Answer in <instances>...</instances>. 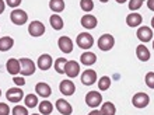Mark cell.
<instances>
[{
    "instance_id": "2e32d148",
    "label": "cell",
    "mask_w": 154,
    "mask_h": 115,
    "mask_svg": "<svg viewBox=\"0 0 154 115\" xmlns=\"http://www.w3.org/2000/svg\"><path fill=\"white\" fill-rule=\"evenodd\" d=\"M56 110L60 112L62 115H72V112H73L72 104H70L69 101H66L65 98L56 100Z\"/></svg>"
},
{
    "instance_id": "d6986e66",
    "label": "cell",
    "mask_w": 154,
    "mask_h": 115,
    "mask_svg": "<svg viewBox=\"0 0 154 115\" xmlns=\"http://www.w3.org/2000/svg\"><path fill=\"white\" fill-rule=\"evenodd\" d=\"M7 72L13 76H17V74H20V61L16 59V58H11V59H8L7 61Z\"/></svg>"
},
{
    "instance_id": "8992f818",
    "label": "cell",
    "mask_w": 154,
    "mask_h": 115,
    "mask_svg": "<svg viewBox=\"0 0 154 115\" xmlns=\"http://www.w3.org/2000/svg\"><path fill=\"white\" fill-rule=\"evenodd\" d=\"M132 104H133L136 108H146L149 104H150V97L146 94V93H142L139 91L132 97Z\"/></svg>"
},
{
    "instance_id": "d6a6232c",
    "label": "cell",
    "mask_w": 154,
    "mask_h": 115,
    "mask_svg": "<svg viewBox=\"0 0 154 115\" xmlns=\"http://www.w3.org/2000/svg\"><path fill=\"white\" fill-rule=\"evenodd\" d=\"M144 82H146L147 87H150V89H154V72H149L146 74V77H144Z\"/></svg>"
},
{
    "instance_id": "f35d334b",
    "label": "cell",
    "mask_w": 154,
    "mask_h": 115,
    "mask_svg": "<svg viewBox=\"0 0 154 115\" xmlns=\"http://www.w3.org/2000/svg\"><path fill=\"white\" fill-rule=\"evenodd\" d=\"M87 115H101V112L98 111V110H93V111L91 112H88V114Z\"/></svg>"
},
{
    "instance_id": "e0dca14e",
    "label": "cell",
    "mask_w": 154,
    "mask_h": 115,
    "mask_svg": "<svg viewBox=\"0 0 154 115\" xmlns=\"http://www.w3.org/2000/svg\"><path fill=\"white\" fill-rule=\"evenodd\" d=\"M37 66L39 67L41 70H49V69H51V67L53 66V59H52V56H51V55H48V54L41 55V56L38 58Z\"/></svg>"
},
{
    "instance_id": "52a82bcc",
    "label": "cell",
    "mask_w": 154,
    "mask_h": 115,
    "mask_svg": "<svg viewBox=\"0 0 154 115\" xmlns=\"http://www.w3.org/2000/svg\"><path fill=\"white\" fill-rule=\"evenodd\" d=\"M24 91L21 90V87H13V89H10V90H7V93H6V98L10 101V103H20L21 100L24 98Z\"/></svg>"
},
{
    "instance_id": "f546056e",
    "label": "cell",
    "mask_w": 154,
    "mask_h": 115,
    "mask_svg": "<svg viewBox=\"0 0 154 115\" xmlns=\"http://www.w3.org/2000/svg\"><path fill=\"white\" fill-rule=\"evenodd\" d=\"M80 7L85 13H90L94 8V2L93 0H80Z\"/></svg>"
},
{
    "instance_id": "6da1fadb",
    "label": "cell",
    "mask_w": 154,
    "mask_h": 115,
    "mask_svg": "<svg viewBox=\"0 0 154 115\" xmlns=\"http://www.w3.org/2000/svg\"><path fill=\"white\" fill-rule=\"evenodd\" d=\"M37 65L32 59L29 58H21L20 59V73L21 76H31L35 73Z\"/></svg>"
},
{
    "instance_id": "3957f363",
    "label": "cell",
    "mask_w": 154,
    "mask_h": 115,
    "mask_svg": "<svg viewBox=\"0 0 154 115\" xmlns=\"http://www.w3.org/2000/svg\"><path fill=\"white\" fill-rule=\"evenodd\" d=\"M98 48L102 51V52H108V51H111L112 48H114L115 45V38L111 35V34H104V35H101L100 37V39H98Z\"/></svg>"
},
{
    "instance_id": "30bf717a",
    "label": "cell",
    "mask_w": 154,
    "mask_h": 115,
    "mask_svg": "<svg viewBox=\"0 0 154 115\" xmlns=\"http://www.w3.org/2000/svg\"><path fill=\"white\" fill-rule=\"evenodd\" d=\"M98 77H97V72L93 69H87L83 72L81 74V83L84 86H93L94 83H97Z\"/></svg>"
},
{
    "instance_id": "b9f144b4",
    "label": "cell",
    "mask_w": 154,
    "mask_h": 115,
    "mask_svg": "<svg viewBox=\"0 0 154 115\" xmlns=\"http://www.w3.org/2000/svg\"><path fill=\"white\" fill-rule=\"evenodd\" d=\"M100 2H101V3H106V2H108V0H100Z\"/></svg>"
},
{
    "instance_id": "4316f807",
    "label": "cell",
    "mask_w": 154,
    "mask_h": 115,
    "mask_svg": "<svg viewBox=\"0 0 154 115\" xmlns=\"http://www.w3.org/2000/svg\"><path fill=\"white\" fill-rule=\"evenodd\" d=\"M24 103L27 108H35L38 105V95L37 94H28L24 97Z\"/></svg>"
},
{
    "instance_id": "d590c367",
    "label": "cell",
    "mask_w": 154,
    "mask_h": 115,
    "mask_svg": "<svg viewBox=\"0 0 154 115\" xmlns=\"http://www.w3.org/2000/svg\"><path fill=\"white\" fill-rule=\"evenodd\" d=\"M21 2H23V0H6V4H7L8 7L17 8L21 4Z\"/></svg>"
},
{
    "instance_id": "4fadbf2b",
    "label": "cell",
    "mask_w": 154,
    "mask_h": 115,
    "mask_svg": "<svg viewBox=\"0 0 154 115\" xmlns=\"http://www.w3.org/2000/svg\"><path fill=\"white\" fill-rule=\"evenodd\" d=\"M57 46H59V49L63 52V54H70L72 51H73V41L70 39L69 37H60L57 39Z\"/></svg>"
},
{
    "instance_id": "1f68e13d",
    "label": "cell",
    "mask_w": 154,
    "mask_h": 115,
    "mask_svg": "<svg viewBox=\"0 0 154 115\" xmlns=\"http://www.w3.org/2000/svg\"><path fill=\"white\" fill-rule=\"evenodd\" d=\"M143 3H144V0H130L129 2V8L132 10V11H136V10H139V8L142 7Z\"/></svg>"
},
{
    "instance_id": "f1b7e54d",
    "label": "cell",
    "mask_w": 154,
    "mask_h": 115,
    "mask_svg": "<svg viewBox=\"0 0 154 115\" xmlns=\"http://www.w3.org/2000/svg\"><path fill=\"white\" fill-rule=\"evenodd\" d=\"M97 82H98V89L101 91H106L111 86V79L108 77V76H102V77H100V80H97Z\"/></svg>"
},
{
    "instance_id": "9a60e30c",
    "label": "cell",
    "mask_w": 154,
    "mask_h": 115,
    "mask_svg": "<svg viewBox=\"0 0 154 115\" xmlns=\"http://www.w3.org/2000/svg\"><path fill=\"white\" fill-rule=\"evenodd\" d=\"M59 90L63 95L69 97V95H73L74 91H76V86L72 80H62L60 82V86H59Z\"/></svg>"
},
{
    "instance_id": "e575fe53",
    "label": "cell",
    "mask_w": 154,
    "mask_h": 115,
    "mask_svg": "<svg viewBox=\"0 0 154 115\" xmlns=\"http://www.w3.org/2000/svg\"><path fill=\"white\" fill-rule=\"evenodd\" d=\"M0 115H10V107L6 103H0Z\"/></svg>"
},
{
    "instance_id": "7a4b0ae2",
    "label": "cell",
    "mask_w": 154,
    "mask_h": 115,
    "mask_svg": "<svg viewBox=\"0 0 154 115\" xmlns=\"http://www.w3.org/2000/svg\"><path fill=\"white\" fill-rule=\"evenodd\" d=\"M76 42H77V46H79V48L87 51L94 45V38H93V35L88 33H80L77 35Z\"/></svg>"
},
{
    "instance_id": "7c38bea8",
    "label": "cell",
    "mask_w": 154,
    "mask_h": 115,
    "mask_svg": "<svg viewBox=\"0 0 154 115\" xmlns=\"http://www.w3.org/2000/svg\"><path fill=\"white\" fill-rule=\"evenodd\" d=\"M65 73H66V76L70 79L77 77V74L80 73V65H79L76 61H67L66 67H65Z\"/></svg>"
},
{
    "instance_id": "ab89813d",
    "label": "cell",
    "mask_w": 154,
    "mask_h": 115,
    "mask_svg": "<svg viewBox=\"0 0 154 115\" xmlns=\"http://www.w3.org/2000/svg\"><path fill=\"white\" fill-rule=\"evenodd\" d=\"M115 2H116V3H119V4H123V3H126L128 0H115Z\"/></svg>"
},
{
    "instance_id": "83f0119b",
    "label": "cell",
    "mask_w": 154,
    "mask_h": 115,
    "mask_svg": "<svg viewBox=\"0 0 154 115\" xmlns=\"http://www.w3.org/2000/svg\"><path fill=\"white\" fill-rule=\"evenodd\" d=\"M66 63H67V61H66L65 58H57L56 61H55V63H53V66H55V70H56L59 74H63V73H65Z\"/></svg>"
},
{
    "instance_id": "8fae6325",
    "label": "cell",
    "mask_w": 154,
    "mask_h": 115,
    "mask_svg": "<svg viewBox=\"0 0 154 115\" xmlns=\"http://www.w3.org/2000/svg\"><path fill=\"white\" fill-rule=\"evenodd\" d=\"M35 94H37L38 97H42L44 100H46L52 94V89H51V86H49L48 83L39 82L37 86H35Z\"/></svg>"
},
{
    "instance_id": "ac0fdd59",
    "label": "cell",
    "mask_w": 154,
    "mask_h": 115,
    "mask_svg": "<svg viewBox=\"0 0 154 115\" xmlns=\"http://www.w3.org/2000/svg\"><path fill=\"white\" fill-rule=\"evenodd\" d=\"M142 21H143L142 16L136 11H132L130 14H128V17H126V24L129 25L130 28H136V27H139V25L142 24Z\"/></svg>"
},
{
    "instance_id": "f6af8a7d",
    "label": "cell",
    "mask_w": 154,
    "mask_h": 115,
    "mask_svg": "<svg viewBox=\"0 0 154 115\" xmlns=\"http://www.w3.org/2000/svg\"><path fill=\"white\" fill-rule=\"evenodd\" d=\"M0 95H2V90H0Z\"/></svg>"
},
{
    "instance_id": "74e56055",
    "label": "cell",
    "mask_w": 154,
    "mask_h": 115,
    "mask_svg": "<svg viewBox=\"0 0 154 115\" xmlns=\"http://www.w3.org/2000/svg\"><path fill=\"white\" fill-rule=\"evenodd\" d=\"M147 7L150 8L151 11H154V0H147Z\"/></svg>"
},
{
    "instance_id": "836d02e7",
    "label": "cell",
    "mask_w": 154,
    "mask_h": 115,
    "mask_svg": "<svg viewBox=\"0 0 154 115\" xmlns=\"http://www.w3.org/2000/svg\"><path fill=\"white\" fill-rule=\"evenodd\" d=\"M13 83H14L16 86H24L25 84L24 76H14V77H13Z\"/></svg>"
},
{
    "instance_id": "ee69618b",
    "label": "cell",
    "mask_w": 154,
    "mask_h": 115,
    "mask_svg": "<svg viewBox=\"0 0 154 115\" xmlns=\"http://www.w3.org/2000/svg\"><path fill=\"white\" fill-rule=\"evenodd\" d=\"M32 115H41V114H32Z\"/></svg>"
},
{
    "instance_id": "44dd1931",
    "label": "cell",
    "mask_w": 154,
    "mask_h": 115,
    "mask_svg": "<svg viewBox=\"0 0 154 115\" xmlns=\"http://www.w3.org/2000/svg\"><path fill=\"white\" fill-rule=\"evenodd\" d=\"M49 23H51V27H52L55 31H60V30L63 28V25H65V23H63V18H62L59 14H55V13H53L52 16H51V18H49Z\"/></svg>"
},
{
    "instance_id": "8d00e7d4",
    "label": "cell",
    "mask_w": 154,
    "mask_h": 115,
    "mask_svg": "<svg viewBox=\"0 0 154 115\" xmlns=\"http://www.w3.org/2000/svg\"><path fill=\"white\" fill-rule=\"evenodd\" d=\"M4 8H6V2H4V0H0V14L4 13Z\"/></svg>"
},
{
    "instance_id": "603a6c76",
    "label": "cell",
    "mask_w": 154,
    "mask_h": 115,
    "mask_svg": "<svg viewBox=\"0 0 154 115\" xmlns=\"http://www.w3.org/2000/svg\"><path fill=\"white\" fill-rule=\"evenodd\" d=\"M38 110H39V114L41 115H51L53 111V104L48 100H44L38 104Z\"/></svg>"
},
{
    "instance_id": "5b68a950",
    "label": "cell",
    "mask_w": 154,
    "mask_h": 115,
    "mask_svg": "<svg viewBox=\"0 0 154 115\" xmlns=\"http://www.w3.org/2000/svg\"><path fill=\"white\" fill-rule=\"evenodd\" d=\"M102 103V95L100 91H88L85 94V104L91 108H97L100 107V104Z\"/></svg>"
},
{
    "instance_id": "ba28073f",
    "label": "cell",
    "mask_w": 154,
    "mask_h": 115,
    "mask_svg": "<svg viewBox=\"0 0 154 115\" xmlns=\"http://www.w3.org/2000/svg\"><path fill=\"white\" fill-rule=\"evenodd\" d=\"M28 34L34 38L42 37L45 34V25L42 24L41 21H37V20L32 21V23L28 25Z\"/></svg>"
},
{
    "instance_id": "277c9868",
    "label": "cell",
    "mask_w": 154,
    "mask_h": 115,
    "mask_svg": "<svg viewBox=\"0 0 154 115\" xmlns=\"http://www.w3.org/2000/svg\"><path fill=\"white\" fill-rule=\"evenodd\" d=\"M10 20H11L13 24L16 25H24L27 21H28V14L21 10V8H14L10 14Z\"/></svg>"
},
{
    "instance_id": "5bb4252c",
    "label": "cell",
    "mask_w": 154,
    "mask_h": 115,
    "mask_svg": "<svg viewBox=\"0 0 154 115\" xmlns=\"http://www.w3.org/2000/svg\"><path fill=\"white\" fill-rule=\"evenodd\" d=\"M80 23H81V27H83V28H85V30H93V28H95V27L98 25L97 17L91 16V14H88V13L81 17Z\"/></svg>"
},
{
    "instance_id": "484cf974",
    "label": "cell",
    "mask_w": 154,
    "mask_h": 115,
    "mask_svg": "<svg viewBox=\"0 0 154 115\" xmlns=\"http://www.w3.org/2000/svg\"><path fill=\"white\" fill-rule=\"evenodd\" d=\"M49 8H51L55 14L62 13L65 10V2H63V0H51V2H49Z\"/></svg>"
},
{
    "instance_id": "4dcf8cb0",
    "label": "cell",
    "mask_w": 154,
    "mask_h": 115,
    "mask_svg": "<svg viewBox=\"0 0 154 115\" xmlns=\"http://www.w3.org/2000/svg\"><path fill=\"white\" fill-rule=\"evenodd\" d=\"M13 115H28V108L23 107V105H16V107L11 110Z\"/></svg>"
},
{
    "instance_id": "7bdbcfd3",
    "label": "cell",
    "mask_w": 154,
    "mask_h": 115,
    "mask_svg": "<svg viewBox=\"0 0 154 115\" xmlns=\"http://www.w3.org/2000/svg\"><path fill=\"white\" fill-rule=\"evenodd\" d=\"M153 49H154V39H153Z\"/></svg>"
},
{
    "instance_id": "ffe728a7",
    "label": "cell",
    "mask_w": 154,
    "mask_h": 115,
    "mask_svg": "<svg viewBox=\"0 0 154 115\" xmlns=\"http://www.w3.org/2000/svg\"><path fill=\"white\" fill-rule=\"evenodd\" d=\"M136 56H137L139 61H142V62H147V61H150V51L146 48V45L144 44H142V45H139L137 48H136Z\"/></svg>"
},
{
    "instance_id": "7402d4cb",
    "label": "cell",
    "mask_w": 154,
    "mask_h": 115,
    "mask_svg": "<svg viewBox=\"0 0 154 115\" xmlns=\"http://www.w3.org/2000/svg\"><path fill=\"white\" fill-rule=\"evenodd\" d=\"M80 62L85 66H91L97 62V55L93 52H83L80 56Z\"/></svg>"
},
{
    "instance_id": "60d3db41",
    "label": "cell",
    "mask_w": 154,
    "mask_h": 115,
    "mask_svg": "<svg viewBox=\"0 0 154 115\" xmlns=\"http://www.w3.org/2000/svg\"><path fill=\"white\" fill-rule=\"evenodd\" d=\"M151 28L154 30V17H153V18H151Z\"/></svg>"
},
{
    "instance_id": "9c48e42d",
    "label": "cell",
    "mask_w": 154,
    "mask_h": 115,
    "mask_svg": "<svg viewBox=\"0 0 154 115\" xmlns=\"http://www.w3.org/2000/svg\"><path fill=\"white\" fill-rule=\"evenodd\" d=\"M136 37L139 38V41H142L143 44H146V42L153 39V28L146 27V25L139 27V30L136 31Z\"/></svg>"
},
{
    "instance_id": "d4e9b609",
    "label": "cell",
    "mask_w": 154,
    "mask_h": 115,
    "mask_svg": "<svg viewBox=\"0 0 154 115\" xmlns=\"http://www.w3.org/2000/svg\"><path fill=\"white\" fill-rule=\"evenodd\" d=\"M14 45V39L11 37H2L0 38V51L2 52H6V51H10Z\"/></svg>"
},
{
    "instance_id": "cb8c5ba5",
    "label": "cell",
    "mask_w": 154,
    "mask_h": 115,
    "mask_svg": "<svg viewBox=\"0 0 154 115\" xmlns=\"http://www.w3.org/2000/svg\"><path fill=\"white\" fill-rule=\"evenodd\" d=\"M101 115H115L116 114V108H115V104L111 103V101H106L101 105V110H100Z\"/></svg>"
}]
</instances>
